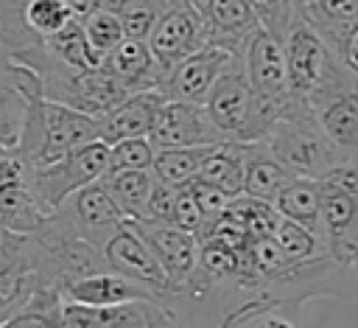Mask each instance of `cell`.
Masks as SVG:
<instances>
[{
  "label": "cell",
  "mask_w": 358,
  "mask_h": 328,
  "mask_svg": "<svg viewBox=\"0 0 358 328\" xmlns=\"http://www.w3.org/2000/svg\"><path fill=\"white\" fill-rule=\"evenodd\" d=\"M92 140H101L98 118L78 112L67 104L50 101L42 93L28 98L17 143V154L25 163V168L56 163Z\"/></svg>",
  "instance_id": "1"
},
{
  "label": "cell",
  "mask_w": 358,
  "mask_h": 328,
  "mask_svg": "<svg viewBox=\"0 0 358 328\" xmlns=\"http://www.w3.org/2000/svg\"><path fill=\"white\" fill-rule=\"evenodd\" d=\"M17 62L28 64L42 84V95L59 104H67L78 112H87L92 118L106 115L112 107H117L126 95H131L115 76H109L103 67L98 70H76L56 59L42 42L22 48L14 53Z\"/></svg>",
  "instance_id": "2"
},
{
  "label": "cell",
  "mask_w": 358,
  "mask_h": 328,
  "mask_svg": "<svg viewBox=\"0 0 358 328\" xmlns=\"http://www.w3.org/2000/svg\"><path fill=\"white\" fill-rule=\"evenodd\" d=\"M291 174L322 179L336 163H341V151L324 135L322 123L302 101H285L282 115L260 140Z\"/></svg>",
  "instance_id": "3"
},
{
  "label": "cell",
  "mask_w": 358,
  "mask_h": 328,
  "mask_svg": "<svg viewBox=\"0 0 358 328\" xmlns=\"http://www.w3.org/2000/svg\"><path fill=\"white\" fill-rule=\"evenodd\" d=\"M45 289H64L48 250L31 233H8L0 252V322L25 311Z\"/></svg>",
  "instance_id": "4"
},
{
  "label": "cell",
  "mask_w": 358,
  "mask_h": 328,
  "mask_svg": "<svg viewBox=\"0 0 358 328\" xmlns=\"http://www.w3.org/2000/svg\"><path fill=\"white\" fill-rule=\"evenodd\" d=\"M308 107L341 157L358 160V76L338 56L308 98Z\"/></svg>",
  "instance_id": "5"
},
{
  "label": "cell",
  "mask_w": 358,
  "mask_h": 328,
  "mask_svg": "<svg viewBox=\"0 0 358 328\" xmlns=\"http://www.w3.org/2000/svg\"><path fill=\"white\" fill-rule=\"evenodd\" d=\"M106 171H109V146L103 140H92V143L64 154L56 163L28 168V185H31L39 207L48 216L67 196L81 191L84 185L103 179Z\"/></svg>",
  "instance_id": "6"
},
{
  "label": "cell",
  "mask_w": 358,
  "mask_h": 328,
  "mask_svg": "<svg viewBox=\"0 0 358 328\" xmlns=\"http://www.w3.org/2000/svg\"><path fill=\"white\" fill-rule=\"evenodd\" d=\"M148 45L157 56V62L165 67V73L179 64L182 59H187L190 53H196L199 48L210 45V28L207 20L201 14L199 6H193L190 0H171L165 3Z\"/></svg>",
  "instance_id": "7"
},
{
  "label": "cell",
  "mask_w": 358,
  "mask_h": 328,
  "mask_svg": "<svg viewBox=\"0 0 358 328\" xmlns=\"http://www.w3.org/2000/svg\"><path fill=\"white\" fill-rule=\"evenodd\" d=\"M282 48H285V70H288V98L308 104L319 81L324 78L330 62L336 59V50L302 17L294 20L291 31L282 39Z\"/></svg>",
  "instance_id": "8"
},
{
  "label": "cell",
  "mask_w": 358,
  "mask_h": 328,
  "mask_svg": "<svg viewBox=\"0 0 358 328\" xmlns=\"http://www.w3.org/2000/svg\"><path fill=\"white\" fill-rule=\"evenodd\" d=\"M64 328H187L176 308L162 300L120 306H81L64 300Z\"/></svg>",
  "instance_id": "9"
},
{
  "label": "cell",
  "mask_w": 358,
  "mask_h": 328,
  "mask_svg": "<svg viewBox=\"0 0 358 328\" xmlns=\"http://www.w3.org/2000/svg\"><path fill=\"white\" fill-rule=\"evenodd\" d=\"M56 213L70 224V230L78 238H84L95 247H106V241L129 221L101 179L90 182L81 191H76L73 196H67L56 207Z\"/></svg>",
  "instance_id": "10"
},
{
  "label": "cell",
  "mask_w": 358,
  "mask_h": 328,
  "mask_svg": "<svg viewBox=\"0 0 358 328\" xmlns=\"http://www.w3.org/2000/svg\"><path fill=\"white\" fill-rule=\"evenodd\" d=\"M252 84L246 76V64H243V50L232 53L229 62L224 64L218 81L210 90V98L204 104V109L210 112L213 123L229 137V140H241L249 112H252Z\"/></svg>",
  "instance_id": "11"
},
{
  "label": "cell",
  "mask_w": 358,
  "mask_h": 328,
  "mask_svg": "<svg viewBox=\"0 0 358 328\" xmlns=\"http://www.w3.org/2000/svg\"><path fill=\"white\" fill-rule=\"evenodd\" d=\"M157 149H196V146H221L229 137L213 123L210 112L187 101H165L157 126L151 132Z\"/></svg>",
  "instance_id": "12"
},
{
  "label": "cell",
  "mask_w": 358,
  "mask_h": 328,
  "mask_svg": "<svg viewBox=\"0 0 358 328\" xmlns=\"http://www.w3.org/2000/svg\"><path fill=\"white\" fill-rule=\"evenodd\" d=\"M232 53H238V50H227V48L210 42V45L199 48L196 53H190L187 59H182L179 64H173L165 73L159 90L165 93L168 101H187V104L204 107L213 84L218 81V76Z\"/></svg>",
  "instance_id": "13"
},
{
  "label": "cell",
  "mask_w": 358,
  "mask_h": 328,
  "mask_svg": "<svg viewBox=\"0 0 358 328\" xmlns=\"http://www.w3.org/2000/svg\"><path fill=\"white\" fill-rule=\"evenodd\" d=\"M103 255H106L112 272H120V275H129V278L145 283L148 289H154L159 294L162 303H168V297L173 294V286H171L165 269L159 266L157 255L151 252V247L145 244V238L140 235L134 221H126L106 241Z\"/></svg>",
  "instance_id": "14"
},
{
  "label": "cell",
  "mask_w": 358,
  "mask_h": 328,
  "mask_svg": "<svg viewBox=\"0 0 358 328\" xmlns=\"http://www.w3.org/2000/svg\"><path fill=\"white\" fill-rule=\"evenodd\" d=\"M243 64L252 84V93L260 101L285 107L288 101V70H285V48L282 39L257 28L243 45Z\"/></svg>",
  "instance_id": "15"
},
{
  "label": "cell",
  "mask_w": 358,
  "mask_h": 328,
  "mask_svg": "<svg viewBox=\"0 0 358 328\" xmlns=\"http://www.w3.org/2000/svg\"><path fill=\"white\" fill-rule=\"evenodd\" d=\"M151 252L157 255L159 266L165 269L173 292L187 286L193 275L199 272L201 258V241L196 233L182 230L176 224H154V221H134Z\"/></svg>",
  "instance_id": "16"
},
{
  "label": "cell",
  "mask_w": 358,
  "mask_h": 328,
  "mask_svg": "<svg viewBox=\"0 0 358 328\" xmlns=\"http://www.w3.org/2000/svg\"><path fill=\"white\" fill-rule=\"evenodd\" d=\"M319 235L341 266L352 269L358 264V199L322 185V227Z\"/></svg>",
  "instance_id": "17"
},
{
  "label": "cell",
  "mask_w": 358,
  "mask_h": 328,
  "mask_svg": "<svg viewBox=\"0 0 358 328\" xmlns=\"http://www.w3.org/2000/svg\"><path fill=\"white\" fill-rule=\"evenodd\" d=\"M165 101L168 98L162 90H140V93L126 95L117 107H112L106 115L98 118L101 140L112 146L126 137H151Z\"/></svg>",
  "instance_id": "18"
},
{
  "label": "cell",
  "mask_w": 358,
  "mask_h": 328,
  "mask_svg": "<svg viewBox=\"0 0 358 328\" xmlns=\"http://www.w3.org/2000/svg\"><path fill=\"white\" fill-rule=\"evenodd\" d=\"M109 76H115L129 93L140 90H159L165 78V67L157 62L148 39H123L115 50L103 56L101 64Z\"/></svg>",
  "instance_id": "19"
},
{
  "label": "cell",
  "mask_w": 358,
  "mask_h": 328,
  "mask_svg": "<svg viewBox=\"0 0 358 328\" xmlns=\"http://www.w3.org/2000/svg\"><path fill=\"white\" fill-rule=\"evenodd\" d=\"M64 300L67 303H81V306H120V303H131V300H159V294L154 289H148L145 283L120 275V272H95V275H84L73 283L64 286Z\"/></svg>",
  "instance_id": "20"
},
{
  "label": "cell",
  "mask_w": 358,
  "mask_h": 328,
  "mask_svg": "<svg viewBox=\"0 0 358 328\" xmlns=\"http://www.w3.org/2000/svg\"><path fill=\"white\" fill-rule=\"evenodd\" d=\"M291 179H296V174H291L260 140L243 143V193L246 196L274 205V199Z\"/></svg>",
  "instance_id": "21"
},
{
  "label": "cell",
  "mask_w": 358,
  "mask_h": 328,
  "mask_svg": "<svg viewBox=\"0 0 358 328\" xmlns=\"http://www.w3.org/2000/svg\"><path fill=\"white\" fill-rule=\"evenodd\" d=\"M201 14L210 28V42L227 50H243L246 39L260 28L246 0H207Z\"/></svg>",
  "instance_id": "22"
},
{
  "label": "cell",
  "mask_w": 358,
  "mask_h": 328,
  "mask_svg": "<svg viewBox=\"0 0 358 328\" xmlns=\"http://www.w3.org/2000/svg\"><path fill=\"white\" fill-rule=\"evenodd\" d=\"M42 219H45V210L39 207L28 185V168L0 185V221L8 233L28 235L42 224Z\"/></svg>",
  "instance_id": "23"
},
{
  "label": "cell",
  "mask_w": 358,
  "mask_h": 328,
  "mask_svg": "<svg viewBox=\"0 0 358 328\" xmlns=\"http://www.w3.org/2000/svg\"><path fill=\"white\" fill-rule=\"evenodd\" d=\"M296 17L310 22L333 48L358 25V0H296Z\"/></svg>",
  "instance_id": "24"
},
{
  "label": "cell",
  "mask_w": 358,
  "mask_h": 328,
  "mask_svg": "<svg viewBox=\"0 0 358 328\" xmlns=\"http://www.w3.org/2000/svg\"><path fill=\"white\" fill-rule=\"evenodd\" d=\"M274 207L282 219L319 233V227H322V182L308 179V177L291 179L274 199Z\"/></svg>",
  "instance_id": "25"
},
{
  "label": "cell",
  "mask_w": 358,
  "mask_h": 328,
  "mask_svg": "<svg viewBox=\"0 0 358 328\" xmlns=\"http://www.w3.org/2000/svg\"><path fill=\"white\" fill-rule=\"evenodd\" d=\"M101 182L106 185V191L112 193V199L129 221H145L148 199L157 182L154 171H106Z\"/></svg>",
  "instance_id": "26"
},
{
  "label": "cell",
  "mask_w": 358,
  "mask_h": 328,
  "mask_svg": "<svg viewBox=\"0 0 358 328\" xmlns=\"http://www.w3.org/2000/svg\"><path fill=\"white\" fill-rule=\"evenodd\" d=\"M196 179H204V182L227 191L229 196H241L243 193V143L227 140V143L215 146L207 154Z\"/></svg>",
  "instance_id": "27"
},
{
  "label": "cell",
  "mask_w": 358,
  "mask_h": 328,
  "mask_svg": "<svg viewBox=\"0 0 358 328\" xmlns=\"http://www.w3.org/2000/svg\"><path fill=\"white\" fill-rule=\"evenodd\" d=\"M81 8L73 0H28L22 8V28L28 39L36 45L59 34L67 22H73Z\"/></svg>",
  "instance_id": "28"
},
{
  "label": "cell",
  "mask_w": 358,
  "mask_h": 328,
  "mask_svg": "<svg viewBox=\"0 0 358 328\" xmlns=\"http://www.w3.org/2000/svg\"><path fill=\"white\" fill-rule=\"evenodd\" d=\"M42 45L56 56L62 59L64 64L76 67V70H98L103 64V56L92 48V42L87 39V31L81 25V14L67 22L59 34H53L50 39H42Z\"/></svg>",
  "instance_id": "29"
},
{
  "label": "cell",
  "mask_w": 358,
  "mask_h": 328,
  "mask_svg": "<svg viewBox=\"0 0 358 328\" xmlns=\"http://www.w3.org/2000/svg\"><path fill=\"white\" fill-rule=\"evenodd\" d=\"M215 146H196V149H157V157H154V177L173 185V188H182V185H190L207 154L213 151Z\"/></svg>",
  "instance_id": "30"
},
{
  "label": "cell",
  "mask_w": 358,
  "mask_h": 328,
  "mask_svg": "<svg viewBox=\"0 0 358 328\" xmlns=\"http://www.w3.org/2000/svg\"><path fill=\"white\" fill-rule=\"evenodd\" d=\"M271 238L277 241L280 252L291 264H305V261H316L322 255H330L316 230H308V227H302L296 221H288V219H280Z\"/></svg>",
  "instance_id": "31"
},
{
  "label": "cell",
  "mask_w": 358,
  "mask_h": 328,
  "mask_svg": "<svg viewBox=\"0 0 358 328\" xmlns=\"http://www.w3.org/2000/svg\"><path fill=\"white\" fill-rule=\"evenodd\" d=\"M81 25L87 31V39L92 42V48L101 56H106L109 50H115L126 39L123 22H120V17L109 6H90V8H84L81 11Z\"/></svg>",
  "instance_id": "32"
},
{
  "label": "cell",
  "mask_w": 358,
  "mask_h": 328,
  "mask_svg": "<svg viewBox=\"0 0 358 328\" xmlns=\"http://www.w3.org/2000/svg\"><path fill=\"white\" fill-rule=\"evenodd\" d=\"M123 22V34L129 39H148L165 3L159 0H112L106 3Z\"/></svg>",
  "instance_id": "33"
},
{
  "label": "cell",
  "mask_w": 358,
  "mask_h": 328,
  "mask_svg": "<svg viewBox=\"0 0 358 328\" xmlns=\"http://www.w3.org/2000/svg\"><path fill=\"white\" fill-rule=\"evenodd\" d=\"M157 146L151 137H126L109 146V171H151Z\"/></svg>",
  "instance_id": "34"
},
{
  "label": "cell",
  "mask_w": 358,
  "mask_h": 328,
  "mask_svg": "<svg viewBox=\"0 0 358 328\" xmlns=\"http://www.w3.org/2000/svg\"><path fill=\"white\" fill-rule=\"evenodd\" d=\"M246 6L255 14L257 25L274 34L277 39H285L296 20V0H246Z\"/></svg>",
  "instance_id": "35"
},
{
  "label": "cell",
  "mask_w": 358,
  "mask_h": 328,
  "mask_svg": "<svg viewBox=\"0 0 358 328\" xmlns=\"http://www.w3.org/2000/svg\"><path fill=\"white\" fill-rule=\"evenodd\" d=\"M173 224H176V227H182V230H190V233H196V235H201V233L210 227V221H207V216L201 213V207H199V202H196V196H193L190 185L176 188Z\"/></svg>",
  "instance_id": "36"
},
{
  "label": "cell",
  "mask_w": 358,
  "mask_h": 328,
  "mask_svg": "<svg viewBox=\"0 0 358 328\" xmlns=\"http://www.w3.org/2000/svg\"><path fill=\"white\" fill-rule=\"evenodd\" d=\"M190 191H193V196H196V202H199V207H201V213L207 216L210 224L218 221V219L229 210V205H232V199H235V196H229L227 191H221V188H215V185H210V182H204V179H193V182H190Z\"/></svg>",
  "instance_id": "37"
},
{
  "label": "cell",
  "mask_w": 358,
  "mask_h": 328,
  "mask_svg": "<svg viewBox=\"0 0 358 328\" xmlns=\"http://www.w3.org/2000/svg\"><path fill=\"white\" fill-rule=\"evenodd\" d=\"M173 205H176V188L157 179L154 182V193L148 199V213L145 221L154 224H173Z\"/></svg>",
  "instance_id": "38"
},
{
  "label": "cell",
  "mask_w": 358,
  "mask_h": 328,
  "mask_svg": "<svg viewBox=\"0 0 358 328\" xmlns=\"http://www.w3.org/2000/svg\"><path fill=\"white\" fill-rule=\"evenodd\" d=\"M319 182H322V185H327V188L344 191V193H350V196H355V199H358V160L347 157V160L336 163V165H333V168H330Z\"/></svg>",
  "instance_id": "39"
},
{
  "label": "cell",
  "mask_w": 358,
  "mask_h": 328,
  "mask_svg": "<svg viewBox=\"0 0 358 328\" xmlns=\"http://www.w3.org/2000/svg\"><path fill=\"white\" fill-rule=\"evenodd\" d=\"M333 50H336V56L358 76V25H355L352 31H347V34L333 45Z\"/></svg>",
  "instance_id": "40"
},
{
  "label": "cell",
  "mask_w": 358,
  "mask_h": 328,
  "mask_svg": "<svg viewBox=\"0 0 358 328\" xmlns=\"http://www.w3.org/2000/svg\"><path fill=\"white\" fill-rule=\"evenodd\" d=\"M22 171H25V163L20 160L17 149H3V146H0V185L8 182L11 177L22 174Z\"/></svg>",
  "instance_id": "41"
},
{
  "label": "cell",
  "mask_w": 358,
  "mask_h": 328,
  "mask_svg": "<svg viewBox=\"0 0 358 328\" xmlns=\"http://www.w3.org/2000/svg\"><path fill=\"white\" fill-rule=\"evenodd\" d=\"M6 238H8V230H6L3 221H0V252H3V247H6Z\"/></svg>",
  "instance_id": "42"
},
{
  "label": "cell",
  "mask_w": 358,
  "mask_h": 328,
  "mask_svg": "<svg viewBox=\"0 0 358 328\" xmlns=\"http://www.w3.org/2000/svg\"><path fill=\"white\" fill-rule=\"evenodd\" d=\"M106 3H112V0H90V6H106ZM87 6V8H90Z\"/></svg>",
  "instance_id": "43"
},
{
  "label": "cell",
  "mask_w": 358,
  "mask_h": 328,
  "mask_svg": "<svg viewBox=\"0 0 358 328\" xmlns=\"http://www.w3.org/2000/svg\"><path fill=\"white\" fill-rule=\"evenodd\" d=\"M190 3H193V6H199V8H204V3H207V0H190Z\"/></svg>",
  "instance_id": "44"
},
{
  "label": "cell",
  "mask_w": 358,
  "mask_h": 328,
  "mask_svg": "<svg viewBox=\"0 0 358 328\" xmlns=\"http://www.w3.org/2000/svg\"><path fill=\"white\" fill-rule=\"evenodd\" d=\"M159 3H171V0H159Z\"/></svg>",
  "instance_id": "45"
}]
</instances>
